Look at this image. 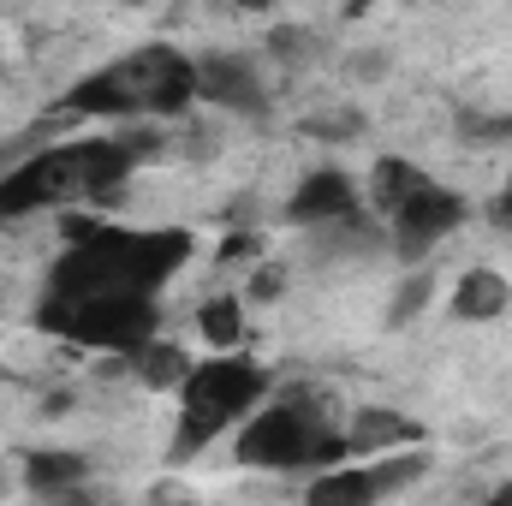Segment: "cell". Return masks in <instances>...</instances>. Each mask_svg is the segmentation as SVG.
Instances as JSON below:
<instances>
[{
    "mask_svg": "<svg viewBox=\"0 0 512 506\" xmlns=\"http://www.w3.org/2000/svg\"><path fill=\"white\" fill-rule=\"evenodd\" d=\"M304 501L310 506H376V483H370V465H328L310 489H304Z\"/></svg>",
    "mask_w": 512,
    "mask_h": 506,
    "instance_id": "14",
    "label": "cell"
},
{
    "mask_svg": "<svg viewBox=\"0 0 512 506\" xmlns=\"http://www.w3.org/2000/svg\"><path fill=\"white\" fill-rule=\"evenodd\" d=\"M512 304V280L501 274V268H465L459 274V286H453V322H495V316H507Z\"/></svg>",
    "mask_w": 512,
    "mask_h": 506,
    "instance_id": "12",
    "label": "cell"
},
{
    "mask_svg": "<svg viewBox=\"0 0 512 506\" xmlns=\"http://www.w3.org/2000/svg\"><path fill=\"white\" fill-rule=\"evenodd\" d=\"M316 137H358L364 131V114H328V120H310Z\"/></svg>",
    "mask_w": 512,
    "mask_h": 506,
    "instance_id": "20",
    "label": "cell"
},
{
    "mask_svg": "<svg viewBox=\"0 0 512 506\" xmlns=\"http://www.w3.org/2000/svg\"><path fill=\"white\" fill-rule=\"evenodd\" d=\"M429 292H435V274H429V268H411V274H405V286H399V292H393V304H387V322H393V328L417 322V310L429 304Z\"/></svg>",
    "mask_w": 512,
    "mask_h": 506,
    "instance_id": "18",
    "label": "cell"
},
{
    "mask_svg": "<svg viewBox=\"0 0 512 506\" xmlns=\"http://www.w3.org/2000/svg\"><path fill=\"white\" fill-rule=\"evenodd\" d=\"M280 286H286V274H280L274 262H262V268L251 274V298H256V304H268V298H280Z\"/></svg>",
    "mask_w": 512,
    "mask_h": 506,
    "instance_id": "21",
    "label": "cell"
},
{
    "mask_svg": "<svg viewBox=\"0 0 512 506\" xmlns=\"http://www.w3.org/2000/svg\"><path fill=\"white\" fill-rule=\"evenodd\" d=\"M233 453L251 471H328V465L352 459L346 435L328 429L316 393H286L274 405H256L233 441Z\"/></svg>",
    "mask_w": 512,
    "mask_h": 506,
    "instance_id": "4",
    "label": "cell"
},
{
    "mask_svg": "<svg viewBox=\"0 0 512 506\" xmlns=\"http://www.w3.org/2000/svg\"><path fill=\"white\" fill-rule=\"evenodd\" d=\"M131 376L143 381L149 393H179L185 376H191V358H185V346H173V340H143V346L131 352Z\"/></svg>",
    "mask_w": 512,
    "mask_h": 506,
    "instance_id": "13",
    "label": "cell"
},
{
    "mask_svg": "<svg viewBox=\"0 0 512 506\" xmlns=\"http://www.w3.org/2000/svg\"><path fill=\"white\" fill-rule=\"evenodd\" d=\"M36 322L72 346H96V352H137L143 340H155V292H90V298H54L42 292Z\"/></svg>",
    "mask_w": 512,
    "mask_h": 506,
    "instance_id": "6",
    "label": "cell"
},
{
    "mask_svg": "<svg viewBox=\"0 0 512 506\" xmlns=\"http://www.w3.org/2000/svg\"><path fill=\"white\" fill-rule=\"evenodd\" d=\"M417 185H429V173H423L417 161H405V155H382V161H376V209H382V215H393Z\"/></svg>",
    "mask_w": 512,
    "mask_h": 506,
    "instance_id": "17",
    "label": "cell"
},
{
    "mask_svg": "<svg viewBox=\"0 0 512 506\" xmlns=\"http://www.w3.org/2000/svg\"><path fill=\"white\" fill-rule=\"evenodd\" d=\"M489 221H495L501 233H512V173H507V185H501V197L489 203Z\"/></svg>",
    "mask_w": 512,
    "mask_h": 506,
    "instance_id": "22",
    "label": "cell"
},
{
    "mask_svg": "<svg viewBox=\"0 0 512 506\" xmlns=\"http://www.w3.org/2000/svg\"><path fill=\"white\" fill-rule=\"evenodd\" d=\"M221 256H256V239L251 233H233V239L221 245Z\"/></svg>",
    "mask_w": 512,
    "mask_h": 506,
    "instance_id": "24",
    "label": "cell"
},
{
    "mask_svg": "<svg viewBox=\"0 0 512 506\" xmlns=\"http://www.w3.org/2000/svg\"><path fill=\"white\" fill-rule=\"evenodd\" d=\"M340 215H358V191H352V179H346L340 167H316V173H304V185H298L292 203H286V221H298V227H322V221H340Z\"/></svg>",
    "mask_w": 512,
    "mask_h": 506,
    "instance_id": "10",
    "label": "cell"
},
{
    "mask_svg": "<svg viewBox=\"0 0 512 506\" xmlns=\"http://www.w3.org/2000/svg\"><path fill=\"white\" fill-rule=\"evenodd\" d=\"M120 6H149V0H120Z\"/></svg>",
    "mask_w": 512,
    "mask_h": 506,
    "instance_id": "28",
    "label": "cell"
},
{
    "mask_svg": "<svg viewBox=\"0 0 512 506\" xmlns=\"http://www.w3.org/2000/svg\"><path fill=\"white\" fill-rule=\"evenodd\" d=\"M465 137L471 143H512V114H489V120H477V114H465Z\"/></svg>",
    "mask_w": 512,
    "mask_h": 506,
    "instance_id": "19",
    "label": "cell"
},
{
    "mask_svg": "<svg viewBox=\"0 0 512 506\" xmlns=\"http://www.w3.org/2000/svg\"><path fill=\"white\" fill-rule=\"evenodd\" d=\"M340 6H352V12H364V6H370V0H340Z\"/></svg>",
    "mask_w": 512,
    "mask_h": 506,
    "instance_id": "26",
    "label": "cell"
},
{
    "mask_svg": "<svg viewBox=\"0 0 512 506\" xmlns=\"http://www.w3.org/2000/svg\"><path fill=\"white\" fill-rule=\"evenodd\" d=\"M340 435H346L352 459H376V453H393V447H417L423 423L405 417V411H393V405H364V411H352V423Z\"/></svg>",
    "mask_w": 512,
    "mask_h": 506,
    "instance_id": "9",
    "label": "cell"
},
{
    "mask_svg": "<svg viewBox=\"0 0 512 506\" xmlns=\"http://www.w3.org/2000/svg\"><path fill=\"white\" fill-rule=\"evenodd\" d=\"M429 477V447L417 441V447H393V453H376V465H370V483H376V495H405L411 483H423Z\"/></svg>",
    "mask_w": 512,
    "mask_h": 506,
    "instance_id": "15",
    "label": "cell"
},
{
    "mask_svg": "<svg viewBox=\"0 0 512 506\" xmlns=\"http://www.w3.org/2000/svg\"><path fill=\"white\" fill-rule=\"evenodd\" d=\"M84 483H90V459L84 453L48 447V453L24 459V489L42 495V501H84Z\"/></svg>",
    "mask_w": 512,
    "mask_h": 506,
    "instance_id": "11",
    "label": "cell"
},
{
    "mask_svg": "<svg viewBox=\"0 0 512 506\" xmlns=\"http://www.w3.org/2000/svg\"><path fill=\"white\" fill-rule=\"evenodd\" d=\"M185 262H191V233H185V227L131 233V227L102 221L90 239L66 245V256L48 268V292H54V298H90V292H161Z\"/></svg>",
    "mask_w": 512,
    "mask_h": 506,
    "instance_id": "2",
    "label": "cell"
},
{
    "mask_svg": "<svg viewBox=\"0 0 512 506\" xmlns=\"http://www.w3.org/2000/svg\"><path fill=\"white\" fill-rule=\"evenodd\" d=\"M495 506H512V483H501V489H495Z\"/></svg>",
    "mask_w": 512,
    "mask_h": 506,
    "instance_id": "25",
    "label": "cell"
},
{
    "mask_svg": "<svg viewBox=\"0 0 512 506\" xmlns=\"http://www.w3.org/2000/svg\"><path fill=\"white\" fill-rule=\"evenodd\" d=\"M197 102H215L227 114H251L262 120L274 102H268V84L256 78V66L245 54H203L197 60Z\"/></svg>",
    "mask_w": 512,
    "mask_h": 506,
    "instance_id": "8",
    "label": "cell"
},
{
    "mask_svg": "<svg viewBox=\"0 0 512 506\" xmlns=\"http://www.w3.org/2000/svg\"><path fill=\"white\" fill-rule=\"evenodd\" d=\"M352 72H364V78H382V72H387V54H358V60H352Z\"/></svg>",
    "mask_w": 512,
    "mask_h": 506,
    "instance_id": "23",
    "label": "cell"
},
{
    "mask_svg": "<svg viewBox=\"0 0 512 506\" xmlns=\"http://www.w3.org/2000/svg\"><path fill=\"white\" fill-rule=\"evenodd\" d=\"M239 6H268V0H239Z\"/></svg>",
    "mask_w": 512,
    "mask_h": 506,
    "instance_id": "27",
    "label": "cell"
},
{
    "mask_svg": "<svg viewBox=\"0 0 512 506\" xmlns=\"http://www.w3.org/2000/svg\"><path fill=\"white\" fill-rule=\"evenodd\" d=\"M197 102V60L179 54L173 42H149L131 48L120 60L84 72L66 96L60 114L72 120H137V114H185Z\"/></svg>",
    "mask_w": 512,
    "mask_h": 506,
    "instance_id": "3",
    "label": "cell"
},
{
    "mask_svg": "<svg viewBox=\"0 0 512 506\" xmlns=\"http://www.w3.org/2000/svg\"><path fill=\"white\" fill-rule=\"evenodd\" d=\"M459 227H465V197L429 179V185H417L387 215V245L399 251V262H423V256L435 251L447 233H459Z\"/></svg>",
    "mask_w": 512,
    "mask_h": 506,
    "instance_id": "7",
    "label": "cell"
},
{
    "mask_svg": "<svg viewBox=\"0 0 512 506\" xmlns=\"http://www.w3.org/2000/svg\"><path fill=\"white\" fill-rule=\"evenodd\" d=\"M274 376L262 364H245L233 352H215L209 364H191V376L179 387V435H173V459L203 453L215 435H227L233 423H245L256 405L268 399Z\"/></svg>",
    "mask_w": 512,
    "mask_h": 506,
    "instance_id": "5",
    "label": "cell"
},
{
    "mask_svg": "<svg viewBox=\"0 0 512 506\" xmlns=\"http://www.w3.org/2000/svg\"><path fill=\"white\" fill-rule=\"evenodd\" d=\"M131 167H137V149L126 143V131L42 143L36 155L0 173V221H24L36 209H66V203H114L126 191Z\"/></svg>",
    "mask_w": 512,
    "mask_h": 506,
    "instance_id": "1",
    "label": "cell"
},
{
    "mask_svg": "<svg viewBox=\"0 0 512 506\" xmlns=\"http://www.w3.org/2000/svg\"><path fill=\"white\" fill-rule=\"evenodd\" d=\"M197 334H203V346L209 352H233L239 340H245V304L239 298H203V310H197Z\"/></svg>",
    "mask_w": 512,
    "mask_h": 506,
    "instance_id": "16",
    "label": "cell"
}]
</instances>
